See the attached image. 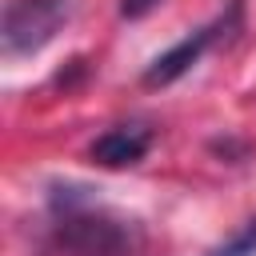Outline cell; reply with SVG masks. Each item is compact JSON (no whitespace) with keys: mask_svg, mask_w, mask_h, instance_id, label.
Instances as JSON below:
<instances>
[{"mask_svg":"<svg viewBox=\"0 0 256 256\" xmlns=\"http://www.w3.org/2000/svg\"><path fill=\"white\" fill-rule=\"evenodd\" d=\"M148 148H152V128L148 124H116V128H108L104 136L92 140L88 156L100 168H132L148 156Z\"/></svg>","mask_w":256,"mask_h":256,"instance_id":"obj_4","label":"cell"},{"mask_svg":"<svg viewBox=\"0 0 256 256\" xmlns=\"http://www.w3.org/2000/svg\"><path fill=\"white\" fill-rule=\"evenodd\" d=\"M52 240L64 256H140L144 248L140 224L104 208L84 188L52 192Z\"/></svg>","mask_w":256,"mask_h":256,"instance_id":"obj_1","label":"cell"},{"mask_svg":"<svg viewBox=\"0 0 256 256\" xmlns=\"http://www.w3.org/2000/svg\"><path fill=\"white\" fill-rule=\"evenodd\" d=\"M240 24V0H232L228 4V12H220L212 24H204V28H196V32H188L180 44H172L168 52H160L152 64H148V72H144V84L148 88H164V84H176L192 64H200V56L220 40V36H228L232 28Z\"/></svg>","mask_w":256,"mask_h":256,"instance_id":"obj_3","label":"cell"},{"mask_svg":"<svg viewBox=\"0 0 256 256\" xmlns=\"http://www.w3.org/2000/svg\"><path fill=\"white\" fill-rule=\"evenodd\" d=\"M72 20V0H8L0 16L4 56H36Z\"/></svg>","mask_w":256,"mask_h":256,"instance_id":"obj_2","label":"cell"},{"mask_svg":"<svg viewBox=\"0 0 256 256\" xmlns=\"http://www.w3.org/2000/svg\"><path fill=\"white\" fill-rule=\"evenodd\" d=\"M212 256H256V220H248L232 240H224Z\"/></svg>","mask_w":256,"mask_h":256,"instance_id":"obj_5","label":"cell"},{"mask_svg":"<svg viewBox=\"0 0 256 256\" xmlns=\"http://www.w3.org/2000/svg\"><path fill=\"white\" fill-rule=\"evenodd\" d=\"M156 4H160V0H120V16H128V20H140V16H148Z\"/></svg>","mask_w":256,"mask_h":256,"instance_id":"obj_6","label":"cell"}]
</instances>
